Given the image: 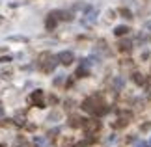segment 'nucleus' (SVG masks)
Listing matches in <instances>:
<instances>
[{"instance_id": "nucleus-1", "label": "nucleus", "mask_w": 151, "mask_h": 147, "mask_svg": "<svg viewBox=\"0 0 151 147\" xmlns=\"http://www.w3.org/2000/svg\"><path fill=\"white\" fill-rule=\"evenodd\" d=\"M82 108L86 112H90V114H95V115H103L108 112V106L101 101V97H88L86 101L82 103Z\"/></svg>"}, {"instance_id": "nucleus-2", "label": "nucleus", "mask_w": 151, "mask_h": 147, "mask_svg": "<svg viewBox=\"0 0 151 147\" xmlns=\"http://www.w3.org/2000/svg\"><path fill=\"white\" fill-rule=\"evenodd\" d=\"M56 58H58V62H60L62 65H71L73 60H75V56H73V52H71V50H62Z\"/></svg>"}, {"instance_id": "nucleus-3", "label": "nucleus", "mask_w": 151, "mask_h": 147, "mask_svg": "<svg viewBox=\"0 0 151 147\" xmlns=\"http://www.w3.org/2000/svg\"><path fill=\"white\" fill-rule=\"evenodd\" d=\"M30 103H34L39 108H43L45 106V104H43V91L41 90H36V91H34L32 95H30Z\"/></svg>"}, {"instance_id": "nucleus-4", "label": "nucleus", "mask_w": 151, "mask_h": 147, "mask_svg": "<svg viewBox=\"0 0 151 147\" xmlns=\"http://www.w3.org/2000/svg\"><path fill=\"white\" fill-rule=\"evenodd\" d=\"M88 132H95L99 128V121L97 119H84V125H82Z\"/></svg>"}, {"instance_id": "nucleus-5", "label": "nucleus", "mask_w": 151, "mask_h": 147, "mask_svg": "<svg viewBox=\"0 0 151 147\" xmlns=\"http://www.w3.org/2000/svg\"><path fill=\"white\" fill-rule=\"evenodd\" d=\"M56 21H58V17L54 15V11L49 13V19H47V28H49V30H52V28L56 26Z\"/></svg>"}, {"instance_id": "nucleus-6", "label": "nucleus", "mask_w": 151, "mask_h": 147, "mask_svg": "<svg viewBox=\"0 0 151 147\" xmlns=\"http://www.w3.org/2000/svg\"><path fill=\"white\" fill-rule=\"evenodd\" d=\"M127 32H131L127 26H116V28H114V36H116V37H121V36H125Z\"/></svg>"}, {"instance_id": "nucleus-7", "label": "nucleus", "mask_w": 151, "mask_h": 147, "mask_svg": "<svg viewBox=\"0 0 151 147\" xmlns=\"http://www.w3.org/2000/svg\"><path fill=\"white\" fill-rule=\"evenodd\" d=\"M34 143H36L37 147H47L49 145V140L47 138H41V136H36V138H34Z\"/></svg>"}, {"instance_id": "nucleus-8", "label": "nucleus", "mask_w": 151, "mask_h": 147, "mask_svg": "<svg viewBox=\"0 0 151 147\" xmlns=\"http://www.w3.org/2000/svg\"><path fill=\"white\" fill-rule=\"evenodd\" d=\"M118 47H119V50H123V52H125V50H131L132 43H131V41H127V39H125V41H119V45H118Z\"/></svg>"}, {"instance_id": "nucleus-9", "label": "nucleus", "mask_w": 151, "mask_h": 147, "mask_svg": "<svg viewBox=\"0 0 151 147\" xmlns=\"http://www.w3.org/2000/svg\"><path fill=\"white\" fill-rule=\"evenodd\" d=\"M132 80H134L138 86H142L144 82H146V80H144V75H140V73H134V75H132Z\"/></svg>"}, {"instance_id": "nucleus-10", "label": "nucleus", "mask_w": 151, "mask_h": 147, "mask_svg": "<svg viewBox=\"0 0 151 147\" xmlns=\"http://www.w3.org/2000/svg\"><path fill=\"white\" fill-rule=\"evenodd\" d=\"M123 84H125V82H123V78H121V76H116V78H114V87H116V90H121V87H123Z\"/></svg>"}, {"instance_id": "nucleus-11", "label": "nucleus", "mask_w": 151, "mask_h": 147, "mask_svg": "<svg viewBox=\"0 0 151 147\" xmlns=\"http://www.w3.org/2000/svg\"><path fill=\"white\" fill-rule=\"evenodd\" d=\"M93 142H95V138H86L84 142L78 143V147H86V145H90V143H93Z\"/></svg>"}, {"instance_id": "nucleus-12", "label": "nucleus", "mask_w": 151, "mask_h": 147, "mask_svg": "<svg viewBox=\"0 0 151 147\" xmlns=\"http://www.w3.org/2000/svg\"><path fill=\"white\" fill-rule=\"evenodd\" d=\"M119 13H121V15H123V17H125V19H132V15H131V11H129V9H121V11H119Z\"/></svg>"}, {"instance_id": "nucleus-13", "label": "nucleus", "mask_w": 151, "mask_h": 147, "mask_svg": "<svg viewBox=\"0 0 151 147\" xmlns=\"http://www.w3.org/2000/svg\"><path fill=\"white\" fill-rule=\"evenodd\" d=\"M0 62H2V63H9V62H11V58H9V56H4Z\"/></svg>"}, {"instance_id": "nucleus-14", "label": "nucleus", "mask_w": 151, "mask_h": 147, "mask_svg": "<svg viewBox=\"0 0 151 147\" xmlns=\"http://www.w3.org/2000/svg\"><path fill=\"white\" fill-rule=\"evenodd\" d=\"M138 147H147V145H146V143H140V145H138Z\"/></svg>"}, {"instance_id": "nucleus-15", "label": "nucleus", "mask_w": 151, "mask_h": 147, "mask_svg": "<svg viewBox=\"0 0 151 147\" xmlns=\"http://www.w3.org/2000/svg\"><path fill=\"white\" fill-rule=\"evenodd\" d=\"M0 115H2V108H0Z\"/></svg>"}, {"instance_id": "nucleus-16", "label": "nucleus", "mask_w": 151, "mask_h": 147, "mask_svg": "<svg viewBox=\"0 0 151 147\" xmlns=\"http://www.w3.org/2000/svg\"><path fill=\"white\" fill-rule=\"evenodd\" d=\"M149 147H151V140H149Z\"/></svg>"}]
</instances>
